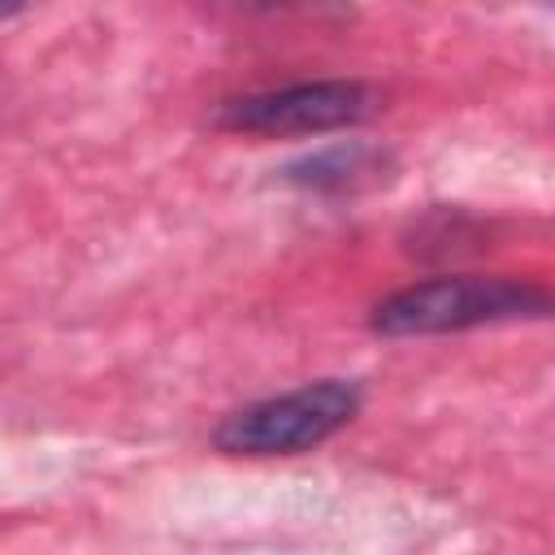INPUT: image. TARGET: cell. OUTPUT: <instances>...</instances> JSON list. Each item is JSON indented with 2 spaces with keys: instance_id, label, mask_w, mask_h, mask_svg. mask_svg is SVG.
<instances>
[{
  "instance_id": "1",
  "label": "cell",
  "mask_w": 555,
  "mask_h": 555,
  "mask_svg": "<svg viewBox=\"0 0 555 555\" xmlns=\"http://www.w3.org/2000/svg\"><path fill=\"white\" fill-rule=\"evenodd\" d=\"M546 291L516 282V278H468L447 273L416 286L395 291L373 308V330L386 338H412V334H455L473 325L516 321V317H542Z\"/></svg>"
},
{
  "instance_id": "2",
  "label": "cell",
  "mask_w": 555,
  "mask_h": 555,
  "mask_svg": "<svg viewBox=\"0 0 555 555\" xmlns=\"http://www.w3.org/2000/svg\"><path fill=\"white\" fill-rule=\"evenodd\" d=\"M360 408V386L343 377H321L291 395L260 399L225 416L212 434L225 455H299L338 434Z\"/></svg>"
},
{
  "instance_id": "3",
  "label": "cell",
  "mask_w": 555,
  "mask_h": 555,
  "mask_svg": "<svg viewBox=\"0 0 555 555\" xmlns=\"http://www.w3.org/2000/svg\"><path fill=\"white\" fill-rule=\"evenodd\" d=\"M377 95L356 78H325V82H295L260 95L230 100L217 113V126L238 134H325L338 126H356L369 117Z\"/></svg>"
},
{
  "instance_id": "4",
  "label": "cell",
  "mask_w": 555,
  "mask_h": 555,
  "mask_svg": "<svg viewBox=\"0 0 555 555\" xmlns=\"http://www.w3.org/2000/svg\"><path fill=\"white\" fill-rule=\"evenodd\" d=\"M386 169H390L386 152L364 147V143H338V147H325L291 165L286 178L308 191H356V186H373L377 178H386Z\"/></svg>"
},
{
  "instance_id": "5",
  "label": "cell",
  "mask_w": 555,
  "mask_h": 555,
  "mask_svg": "<svg viewBox=\"0 0 555 555\" xmlns=\"http://www.w3.org/2000/svg\"><path fill=\"white\" fill-rule=\"evenodd\" d=\"M9 13H13V9H0V17H9Z\"/></svg>"
}]
</instances>
